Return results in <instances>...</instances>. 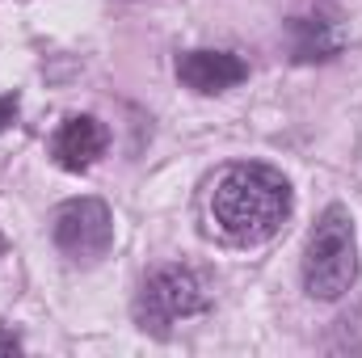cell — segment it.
<instances>
[{
	"mask_svg": "<svg viewBox=\"0 0 362 358\" xmlns=\"http://www.w3.org/2000/svg\"><path fill=\"white\" fill-rule=\"evenodd\" d=\"M202 282L194 278V270H181V266H165L156 270L144 291H139V325L152 329V333H169V325H181L189 316L202 312Z\"/></svg>",
	"mask_w": 362,
	"mask_h": 358,
	"instance_id": "3",
	"label": "cell"
},
{
	"mask_svg": "<svg viewBox=\"0 0 362 358\" xmlns=\"http://www.w3.org/2000/svg\"><path fill=\"white\" fill-rule=\"evenodd\" d=\"M51 236L72 262H97L114 245V215L97 198H72L55 211Z\"/></svg>",
	"mask_w": 362,
	"mask_h": 358,
	"instance_id": "4",
	"label": "cell"
},
{
	"mask_svg": "<svg viewBox=\"0 0 362 358\" xmlns=\"http://www.w3.org/2000/svg\"><path fill=\"white\" fill-rule=\"evenodd\" d=\"M101 152H105V131H101V122L89 118V114L64 118L59 131L51 135V156H55V165L68 169V173L89 169Z\"/></svg>",
	"mask_w": 362,
	"mask_h": 358,
	"instance_id": "5",
	"label": "cell"
},
{
	"mask_svg": "<svg viewBox=\"0 0 362 358\" xmlns=\"http://www.w3.org/2000/svg\"><path fill=\"white\" fill-rule=\"evenodd\" d=\"M17 118V97H0V131Z\"/></svg>",
	"mask_w": 362,
	"mask_h": 358,
	"instance_id": "8",
	"label": "cell"
},
{
	"mask_svg": "<svg viewBox=\"0 0 362 358\" xmlns=\"http://www.w3.org/2000/svg\"><path fill=\"white\" fill-rule=\"evenodd\" d=\"M13 350H21V337H17V333H4V329H0V354H13Z\"/></svg>",
	"mask_w": 362,
	"mask_h": 358,
	"instance_id": "9",
	"label": "cell"
},
{
	"mask_svg": "<svg viewBox=\"0 0 362 358\" xmlns=\"http://www.w3.org/2000/svg\"><path fill=\"white\" fill-rule=\"evenodd\" d=\"M177 76L181 85H189L194 93H223L232 85H240L249 76V68L228 51H189V55H181Z\"/></svg>",
	"mask_w": 362,
	"mask_h": 358,
	"instance_id": "6",
	"label": "cell"
},
{
	"mask_svg": "<svg viewBox=\"0 0 362 358\" xmlns=\"http://www.w3.org/2000/svg\"><path fill=\"white\" fill-rule=\"evenodd\" d=\"M358 274V241H354V219L346 207H329L303 253V287L312 299H341L354 287Z\"/></svg>",
	"mask_w": 362,
	"mask_h": 358,
	"instance_id": "2",
	"label": "cell"
},
{
	"mask_svg": "<svg viewBox=\"0 0 362 358\" xmlns=\"http://www.w3.org/2000/svg\"><path fill=\"white\" fill-rule=\"evenodd\" d=\"M0 253H4V245H0Z\"/></svg>",
	"mask_w": 362,
	"mask_h": 358,
	"instance_id": "10",
	"label": "cell"
},
{
	"mask_svg": "<svg viewBox=\"0 0 362 358\" xmlns=\"http://www.w3.org/2000/svg\"><path fill=\"white\" fill-rule=\"evenodd\" d=\"M215 228L236 245H262L291 215V185L270 165H236L215 181Z\"/></svg>",
	"mask_w": 362,
	"mask_h": 358,
	"instance_id": "1",
	"label": "cell"
},
{
	"mask_svg": "<svg viewBox=\"0 0 362 358\" xmlns=\"http://www.w3.org/2000/svg\"><path fill=\"white\" fill-rule=\"evenodd\" d=\"M295 30H299V34H308V42H299V47H295V51H299V59H320L325 51H333V42H325V38H320V34H325V25H320V21H299Z\"/></svg>",
	"mask_w": 362,
	"mask_h": 358,
	"instance_id": "7",
	"label": "cell"
}]
</instances>
